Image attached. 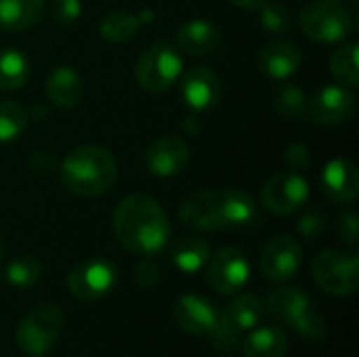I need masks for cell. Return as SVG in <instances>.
I'll use <instances>...</instances> for the list:
<instances>
[{
    "mask_svg": "<svg viewBox=\"0 0 359 357\" xmlns=\"http://www.w3.org/2000/svg\"><path fill=\"white\" fill-rule=\"evenodd\" d=\"M179 219L198 231H225L252 225L259 219V208L250 194L236 187H217L185 198L179 206Z\"/></svg>",
    "mask_w": 359,
    "mask_h": 357,
    "instance_id": "cell-1",
    "label": "cell"
},
{
    "mask_svg": "<svg viewBox=\"0 0 359 357\" xmlns=\"http://www.w3.org/2000/svg\"><path fill=\"white\" fill-rule=\"evenodd\" d=\"M114 234L128 252L151 257L166 248L170 221L158 200L145 194H130L114 213Z\"/></svg>",
    "mask_w": 359,
    "mask_h": 357,
    "instance_id": "cell-2",
    "label": "cell"
},
{
    "mask_svg": "<svg viewBox=\"0 0 359 357\" xmlns=\"http://www.w3.org/2000/svg\"><path fill=\"white\" fill-rule=\"evenodd\" d=\"M59 177L69 194L95 198L111 189L118 179V164L109 149L99 145H80L61 162Z\"/></svg>",
    "mask_w": 359,
    "mask_h": 357,
    "instance_id": "cell-3",
    "label": "cell"
},
{
    "mask_svg": "<svg viewBox=\"0 0 359 357\" xmlns=\"http://www.w3.org/2000/svg\"><path fill=\"white\" fill-rule=\"evenodd\" d=\"M267 311L278 324L292 328L307 341H320L328 332V324L318 305L301 288L280 286L271 290L267 299Z\"/></svg>",
    "mask_w": 359,
    "mask_h": 357,
    "instance_id": "cell-4",
    "label": "cell"
},
{
    "mask_svg": "<svg viewBox=\"0 0 359 357\" xmlns=\"http://www.w3.org/2000/svg\"><path fill=\"white\" fill-rule=\"evenodd\" d=\"M263 320V303L255 295H240L229 301L217 318L212 332L208 335L215 349L221 353H233L244 337L257 328Z\"/></svg>",
    "mask_w": 359,
    "mask_h": 357,
    "instance_id": "cell-5",
    "label": "cell"
},
{
    "mask_svg": "<svg viewBox=\"0 0 359 357\" xmlns=\"http://www.w3.org/2000/svg\"><path fill=\"white\" fill-rule=\"evenodd\" d=\"M63 330V311L55 303H40L32 307L19 322L15 341L21 353L29 357L46 356Z\"/></svg>",
    "mask_w": 359,
    "mask_h": 357,
    "instance_id": "cell-6",
    "label": "cell"
},
{
    "mask_svg": "<svg viewBox=\"0 0 359 357\" xmlns=\"http://www.w3.org/2000/svg\"><path fill=\"white\" fill-rule=\"evenodd\" d=\"M301 27L316 42H343L353 29V15L339 0H316L303 8Z\"/></svg>",
    "mask_w": 359,
    "mask_h": 357,
    "instance_id": "cell-7",
    "label": "cell"
},
{
    "mask_svg": "<svg viewBox=\"0 0 359 357\" xmlns=\"http://www.w3.org/2000/svg\"><path fill=\"white\" fill-rule=\"evenodd\" d=\"M313 280L332 297H349L358 290L359 259L347 250H324L313 261Z\"/></svg>",
    "mask_w": 359,
    "mask_h": 357,
    "instance_id": "cell-8",
    "label": "cell"
},
{
    "mask_svg": "<svg viewBox=\"0 0 359 357\" xmlns=\"http://www.w3.org/2000/svg\"><path fill=\"white\" fill-rule=\"evenodd\" d=\"M183 72L181 55L164 42L151 44L137 61L135 78L137 84L147 93H164L168 90Z\"/></svg>",
    "mask_w": 359,
    "mask_h": 357,
    "instance_id": "cell-9",
    "label": "cell"
},
{
    "mask_svg": "<svg viewBox=\"0 0 359 357\" xmlns=\"http://www.w3.org/2000/svg\"><path fill=\"white\" fill-rule=\"evenodd\" d=\"M118 284V269L107 259H86L67 276V290L80 301H97Z\"/></svg>",
    "mask_w": 359,
    "mask_h": 357,
    "instance_id": "cell-10",
    "label": "cell"
},
{
    "mask_svg": "<svg viewBox=\"0 0 359 357\" xmlns=\"http://www.w3.org/2000/svg\"><path fill=\"white\" fill-rule=\"evenodd\" d=\"M206 278L219 295H238L250 278V263L240 248L223 246L210 255L206 263Z\"/></svg>",
    "mask_w": 359,
    "mask_h": 357,
    "instance_id": "cell-11",
    "label": "cell"
},
{
    "mask_svg": "<svg viewBox=\"0 0 359 357\" xmlns=\"http://www.w3.org/2000/svg\"><path fill=\"white\" fill-rule=\"evenodd\" d=\"M307 200H309V183L294 170L273 175L261 191L263 206L280 217L297 213L299 208L305 206Z\"/></svg>",
    "mask_w": 359,
    "mask_h": 357,
    "instance_id": "cell-12",
    "label": "cell"
},
{
    "mask_svg": "<svg viewBox=\"0 0 359 357\" xmlns=\"http://www.w3.org/2000/svg\"><path fill=\"white\" fill-rule=\"evenodd\" d=\"M303 263V250L301 244L290 236H276L271 238L259 257V269L261 274L273 282V284H286L292 280Z\"/></svg>",
    "mask_w": 359,
    "mask_h": 357,
    "instance_id": "cell-13",
    "label": "cell"
},
{
    "mask_svg": "<svg viewBox=\"0 0 359 357\" xmlns=\"http://www.w3.org/2000/svg\"><path fill=\"white\" fill-rule=\"evenodd\" d=\"M143 164L154 177H175L183 173L189 164V147L183 139L164 135L147 145V149L143 151Z\"/></svg>",
    "mask_w": 359,
    "mask_h": 357,
    "instance_id": "cell-14",
    "label": "cell"
},
{
    "mask_svg": "<svg viewBox=\"0 0 359 357\" xmlns=\"http://www.w3.org/2000/svg\"><path fill=\"white\" fill-rule=\"evenodd\" d=\"M355 112V97L341 84H328L320 88L307 103V114L316 124L334 126L347 122Z\"/></svg>",
    "mask_w": 359,
    "mask_h": 357,
    "instance_id": "cell-15",
    "label": "cell"
},
{
    "mask_svg": "<svg viewBox=\"0 0 359 357\" xmlns=\"http://www.w3.org/2000/svg\"><path fill=\"white\" fill-rule=\"evenodd\" d=\"M322 194L332 204H351L359 194L358 166L347 158L330 160L322 170Z\"/></svg>",
    "mask_w": 359,
    "mask_h": 357,
    "instance_id": "cell-16",
    "label": "cell"
},
{
    "mask_svg": "<svg viewBox=\"0 0 359 357\" xmlns=\"http://www.w3.org/2000/svg\"><path fill=\"white\" fill-rule=\"evenodd\" d=\"M175 322L191 337H208L217 324V307L202 295H183L172 307Z\"/></svg>",
    "mask_w": 359,
    "mask_h": 357,
    "instance_id": "cell-17",
    "label": "cell"
},
{
    "mask_svg": "<svg viewBox=\"0 0 359 357\" xmlns=\"http://www.w3.org/2000/svg\"><path fill=\"white\" fill-rule=\"evenodd\" d=\"M181 97L185 105L194 112H208L221 99V82L217 74L204 65L191 67L183 74Z\"/></svg>",
    "mask_w": 359,
    "mask_h": 357,
    "instance_id": "cell-18",
    "label": "cell"
},
{
    "mask_svg": "<svg viewBox=\"0 0 359 357\" xmlns=\"http://www.w3.org/2000/svg\"><path fill=\"white\" fill-rule=\"evenodd\" d=\"M223 42V32L217 23L208 19H191L183 23L177 32V44L183 53L191 57L212 55Z\"/></svg>",
    "mask_w": 359,
    "mask_h": 357,
    "instance_id": "cell-19",
    "label": "cell"
},
{
    "mask_svg": "<svg viewBox=\"0 0 359 357\" xmlns=\"http://www.w3.org/2000/svg\"><path fill=\"white\" fill-rule=\"evenodd\" d=\"M257 65L265 76H269L273 80H286L299 72L301 53L292 42L273 40L259 50Z\"/></svg>",
    "mask_w": 359,
    "mask_h": 357,
    "instance_id": "cell-20",
    "label": "cell"
},
{
    "mask_svg": "<svg viewBox=\"0 0 359 357\" xmlns=\"http://www.w3.org/2000/svg\"><path fill=\"white\" fill-rule=\"evenodd\" d=\"M46 95L59 107H74L82 101L84 95V80L76 67L59 65L46 78Z\"/></svg>",
    "mask_w": 359,
    "mask_h": 357,
    "instance_id": "cell-21",
    "label": "cell"
},
{
    "mask_svg": "<svg viewBox=\"0 0 359 357\" xmlns=\"http://www.w3.org/2000/svg\"><path fill=\"white\" fill-rule=\"evenodd\" d=\"M210 244L198 236H183L170 246V263L183 274H198L210 259Z\"/></svg>",
    "mask_w": 359,
    "mask_h": 357,
    "instance_id": "cell-22",
    "label": "cell"
},
{
    "mask_svg": "<svg viewBox=\"0 0 359 357\" xmlns=\"http://www.w3.org/2000/svg\"><path fill=\"white\" fill-rule=\"evenodd\" d=\"M288 351V339L282 328L263 326L252 328L242 341L244 357H284Z\"/></svg>",
    "mask_w": 359,
    "mask_h": 357,
    "instance_id": "cell-23",
    "label": "cell"
},
{
    "mask_svg": "<svg viewBox=\"0 0 359 357\" xmlns=\"http://www.w3.org/2000/svg\"><path fill=\"white\" fill-rule=\"evenodd\" d=\"M44 15V0H0V27L21 32L34 27Z\"/></svg>",
    "mask_w": 359,
    "mask_h": 357,
    "instance_id": "cell-24",
    "label": "cell"
},
{
    "mask_svg": "<svg viewBox=\"0 0 359 357\" xmlns=\"http://www.w3.org/2000/svg\"><path fill=\"white\" fill-rule=\"evenodd\" d=\"M29 80V61L17 48L0 50V90H19Z\"/></svg>",
    "mask_w": 359,
    "mask_h": 357,
    "instance_id": "cell-25",
    "label": "cell"
},
{
    "mask_svg": "<svg viewBox=\"0 0 359 357\" xmlns=\"http://www.w3.org/2000/svg\"><path fill=\"white\" fill-rule=\"evenodd\" d=\"M143 25V15H133L126 11H111L107 13L101 23H99V32L105 40L109 42H126L130 40Z\"/></svg>",
    "mask_w": 359,
    "mask_h": 357,
    "instance_id": "cell-26",
    "label": "cell"
},
{
    "mask_svg": "<svg viewBox=\"0 0 359 357\" xmlns=\"http://www.w3.org/2000/svg\"><path fill=\"white\" fill-rule=\"evenodd\" d=\"M358 44L345 42L330 55V74L334 80L345 88L359 86V65H358Z\"/></svg>",
    "mask_w": 359,
    "mask_h": 357,
    "instance_id": "cell-27",
    "label": "cell"
},
{
    "mask_svg": "<svg viewBox=\"0 0 359 357\" xmlns=\"http://www.w3.org/2000/svg\"><path fill=\"white\" fill-rule=\"evenodd\" d=\"M307 97L297 84H282L273 93V107L286 120H301L307 116Z\"/></svg>",
    "mask_w": 359,
    "mask_h": 357,
    "instance_id": "cell-28",
    "label": "cell"
},
{
    "mask_svg": "<svg viewBox=\"0 0 359 357\" xmlns=\"http://www.w3.org/2000/svg\"><path fill=\"white\" fill-rule=\"evenodd\" d=\"M42 276V267L40 263L29 257V255H19L15 257L8 265H6V271H4V278L11 286L15 288H32L38 284Z\"/></svg>",
    "mask_w": 359,
    "mask_h": 357,
    "instance_id": "cell-29",
    "label": "cell"
},
{
    "mask_svg": "<svg viewBox=\"0 0 359 357\" xmlns=\"http://www.w3.org/2000/svg\"><path fill=\"white\" fill-rule=\"evenodd\" d=\"M27 126V112L17 101H0V143L15 141Z\"/></svg>",
    "mask_w": 359,
    "mask_h": 357,
    "instance_id": "cell-30",
    "label": "cell"
},
{
    "mask_svg": "<svg viewBox=\"0 0 359 357\" xmlns=\"http://www.w3.org/2000/svg\"><path fill=\"white\" fill-rule=\"evenodd\" d=\"M261 23L265 29L273 32V34H286L292 27V11L284 4V2H263L261 8Z\"/></svg>",
    "mask_w": 359,
    "mask_h": 357,
    "instance_id": "cell-31",
    "label": "cell"
},
{
    "mask_svg": "<svg viewBox=\"0 0 359 357\" xmlns=\"http://www.w3.org/2000/svg\"><path fill=\"white\" fill-rule=\"evenodd\" d=\"M82 15V2L80 0H50V17L57 25L69 27L74 25Z\"/></svg>",
    "mask_w": 359,
    "mask_h": 357,
    "instance_id": "cell-32",
    "label": "cell"
},
{
    "mask_svg": "<svg viewBox=\"0 0 359 357\" xmlns=\"http://www.w3.org/2000/svg\"><path fill=\"white\" fill-rule=\"evenodd\" d=\"M326 229V215L318 208L305 213L299 221V234L307 240H316L324 234Z\"/></svg>",
    "mask_w": 359,
    "mask_h": 357,
    "instance_id": "cell-33",
    "label": "cell"
},
{
    "mask_svg": "<svg viewBox=\"0 0 359 357\" xmlns=\"http://www.w3.org/2000/svg\"><path fill=\"white\" fill-rule=\"evenodd\" d=\"M160 280H162V269H160L158 263H154L149 259L137 263V267H135V282L141 288H151V286L160 284Z\"/></svg>",
    "mask_w": 359,
    "mask_h": 357,
    "instance_id": "cell-34",
    "label": "cell"
},
{
    "mask_svg": "<svg viewBox=\"0 0 359 357\" xmlns=\"http://www.w3.org/2000/svg\"><path fill=\"white\" fill-rule=\"evenodd\" d=\"M358 234H359V219L355 213H345L339 217L337 223V236L347 244V246H358Z\"/></svg>",
    "mask_w": 359,
    "mask_h": 357,
    "instance_id": "cell-35",
    "label": "cell"
},
{
    "mask_svg": "<svg viewBox=\"0 0 359 357\" xmlns=\"http://www.w3.org/2000/svg\"><path fill=\"white\" fill-rule=\"evenodd\" d=\"M309 154H311V151H309L307 145H303V143H292V145L286 149L284 160H286V164H288L290 170L299 173V170H303V168L309 166V162H311V156H309Z\"/></svg>",
    "mask_w": 359,
    "mask_h": 357,
    "instance_id": "cell-36",
    "label": "cell"
},
{
    "mask_svg": "<svg viewBox=\"0 0 359 357\" xmlns=\"http://www.w3.org/2000/svg\"><path fill=\"white\" fill-rule=\"evenodd\" d=\"M233 6H240V8H248V11H259L263 2L267 0H229Z\"/></svg>",
    "mask_w": 359,
    "mask_h": 357,
    "instance_id": "cell-37",
    "label": "cell"
},
{
    "mask_svg": "<svg viewBox=\"0 0 359 357\" xmlns=\"http://www.w3.org/2000/svg\"><path fill=\"white\" fill-rule=\"evenodd\" d=\"M0 261H2V240H0Z\"/></svg>",
    "mask_w": 359,
    "mask_h": 357,
    "instance_id": "cell-38",
    "label": "cell"
},
{
    "mask_svg": "<svg viewBox=\"0 0 359 357\" xmlns=\"http://www.w3.org/2000/svg\"><path fill=\"white\" fill-rule=\"evenodd\" d=\"M339 2H341V0H339Z\"/></svg>",
    "mask_w": 359,
    "mask_h": 357,
    "instance_id": "cell-39",
    "label": "cell"
}]
</instances>
